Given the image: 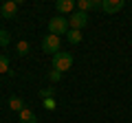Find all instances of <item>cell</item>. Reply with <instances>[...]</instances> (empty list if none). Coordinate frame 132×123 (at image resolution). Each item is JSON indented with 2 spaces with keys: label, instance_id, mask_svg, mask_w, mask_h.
<instances>
[{
  "label": "cell",
  "instance_id": "6da1fadb",
  "mask_svg": "<svg viewBox=\"0 0 132 123\" xmlns=\"http://www.w3.org/2000/svg\"><path fill=\"white\" fill-rule=\"evenodd\" d=\"M71 66H73V53L60 51L57 55H53V71H60L64 75L66 71H71Z\"/></svg>",
  "mask_w": 132,
  "mask_h": 123
},
{
  "label": "cell",
  "instance_id": "7a4b0ae2",
  "mask_svg": "<svg viewBox=\"0 0 132 123\" xmlns=\"http://www.w3.org/2000/svg\"><path fill=\"white\" fill-rule=\"evenodd\" d=\"M71 31V27H68V18H64V15H55V18L48 20V33L51 35H66Z\"/></svg>",
  "mask_w": 132,
  "mask_h": 123
},
{
  "label": "cell",
  "instance_id": "3957f363",
  "mask_svg": "<svg viewBox=\"0 0 132 123\" xmlns=\"http://www.w3.org/2000/svg\"><path fill=\"white\" fill-rule=\"evenodd\" d=\"M60 46H62V40H60V35H44V40H42V51L44 53H51V55H57L60 53Z\"/></svg>",
  "mask_w": 132,
  "mask_h": 123
},
{
  "label": "cell",
  "instance_id": "277c9868",
  "mask_svg": "<svg viewBox=\"0 0 132 123\" xmlns=\"http://www.w3.org/2000/svg\"><path fill=\"white\" fill-rule=\"evenodd\" d=\"M86 24H88V13L86 11H73L68 15V27L75 29V31H81Z\"/></svg>",
  "mask_w": 132,
  "mask_h": 123
},
{
  "label": "cell",
  "instance_id": "5b68a950",
  "mask_svg": "<svg viewBox=\"0 0 132 123\" xmlns=\"http://www.w3.org/2000/svg\"><path fill=\"white\" fill-rule=\"evenodd\" d=\"M18 15V2H13V0H9V2H5V5L0 7V18L5 20H11Z\"/></svg>",
  "mask_w": 132,
  "mask_h": 123
},
{
  "label": "cell",
  "instance_id": "8992f818",
  "mask_svg": "<svg viewBox=\"0 0 132 123\" xmlns=\"http://www.w3.org/2000/svg\"><path fill=\"white\" fill-rule=\"evenodd\" d=\"M123 7H126L123 0H101V11H106V13H117Z\"/></svg>",
  "mask_w": 132,
  "mask_h": 123
},
{
  "label": "cell",
  "instance_id": "52a82bcc",
  "mask_svg": "<svg viewBox=\"0 0 132 123\" xmlns=\"http://www.w3.org/2000/svg\"><path fill=\"white\" fill-rule=\"evenodd\" d=\"M55 9H57V13H68L71 15L73 11H75V2H73V0H57L55 2Z\"/></svg>",
  "mask_w": 132,
  "mask_h": 123
},
{
  "label": "cell",
  "instance_id": "ba28073f",
  "mask_svg": "<svg viewBox=\"0 0 132 123\" xmlns=\"http://www.w3.org/2000/svg\"><path fill=\"white\" fill-rule=\"evenodd\" d=\"M88 9H101L99 0H77V11H88Z\"/></svg>",
  "mask_w": 132,
  "mask_h": 123
},
{
  "label": "cell",
  "instance_id": "9c48e42d",
  "mask_svg": "<svg viewBox=\"0 0 132 123\" xmlns=\"http://www.w3.org/2000/svg\"><path fill=\"white\" fill-rule=\"evenodd\" d=\"M20 123H38V117H35V112L31 108H24L20 112Z\"/></svg>",
  "mask_w": 132,
  "mask_h": 123
},
{
  "label": "cell",
  "instance_id": "30bf717a",
  "mask_svg": "<svg viewBox=\"0 0 132 123\" xmlns=\"http://www.w3.org/2000/svg\"><path fill=\"white\" fill-rule=\"evenodd\" d=\"M66 40L71 44H79L81 40H84V35H81V31H75V29H71L68 33H66Z\"/></svg>",
  "mask_w": 132,
  "mask_h": 123
},
{
  "label": "cell",
  "instance_id": "8fae6325",
  "mask_svg": "<svg viewBox=\"0 0 132 123\" xmlns=\"http://www.w3.org/2000/svg\"><path fill=\"white\" fill-rule=\"evenodd\" d=\"M9 108L11 110H15V112H22V110H24V101L22 99H20V97H11V99H9Z\"/></svg>",
  "mask_w": 132,
  "mask_h": 123
},
{
  "label": "cell",
  "instance_id": "7c38bea8",
  "mask_svg": "<svg viewBox=\"0 0 132 123\" xmlns=\"http://www.w3.org/2000/svg\"><path fill=\"white\" fill-rule=\"evenodd\" d=\"M15 48H18V55H20V57H24V55H29V48H31V46H29V42L20 40V42H18V46H15Z\"/></svg>",
  "mask_w": 132,
  "mask_h": 123
},
{
  "label": "cell",
  "instance_id": "4fadbf2b",
  "mask_svg": "<svg viewBox=\"0 0 132 123\" xmlns=\"http://www.w3.org/2000/svg\"><path fill=\"white\" fill-rule=\"evenodd\" d=\"M9 42H11V35H9V31L0 29V46H7Z\"/></svg>",
  "mask_w": 132,
  "mask_h": 123
},
{
  "label": "cell",
  "instance_id": "5bb4252c",
  "mask_svg": "<svg viewBox=\"0 0 132 123\" xmlns=\"http://www.w3.org/2000/svg\"><path fill=\"white\" fill-rule=\"evenodd\" d=\"M40 97L42 99H53L55 97V88H42L40 90Z\"/></svg>",
  "mask_w": 132,
  "mask_h": 123
},
{
  "label": "cell",
  "instance_id": "9a60e30c",
  "mask_svg": "<svg viewBox=\"0 0 132 123\" xmlns=\"http://www.w3.org/2000/svg\"><path fill=\"white\" fill-rule=\"evenodd\" d=\"M9 71V57L0 53V73H7Z\"/></svg>",
  "mask_w": 132,
  "mask_h": 123
},
{
  "label": "cell",
  "instance_id": "2e32d148",
  "mask_svg": "<svg viewBox=\"0 0 132 123\" xmlns=\"http://www.w3.org/2000/svg\"><path fill=\"white\" fill-rule=\"evenodd\" d=\"M62 77H64V75H62L60 71H48V79H51L53 84H57V81H62Z\"/></svg>",
  "mask_w": 132,
  "mask_h": 123
},
{
  "label": "cell",
  "instance_id": "e0dca14e",
  "mask_svg": "<svg viewBox=\"0 0 132 123\" xmlns=\"http://www.w3.org/2000/svg\"><path fill=\"white\" fill-rule=\"evenodd\" d=\"M42 106H44L46 110H55V108H57V101H55V99H42Z\"/></svg>",
  "mask_w": 132,
  "mask_h": 123
}]
</instances>
